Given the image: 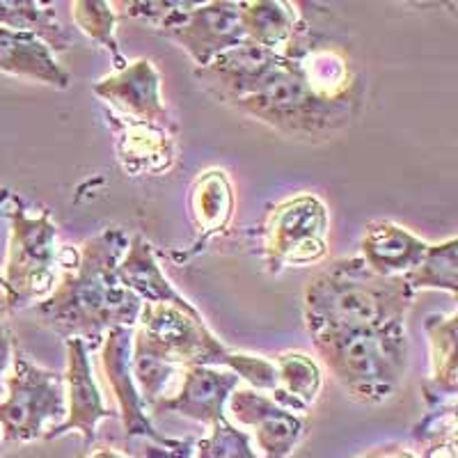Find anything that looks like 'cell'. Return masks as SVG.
Here are the masks:
<instances>
[{"label": "cell", "mask_w": 458, "mask_h": 458, "mask_svg": "<svg viewBox=\"0 0 458 458\" xmlns=\"http://www.w3.org/2000/svg\"><path fill=\"white\" fill-rule=\"evenodd\" d=\"M225 369H229L239 380H245L248 387L255 392H266L271 394L277 387V369L276 362L264 355H248V353H234L229 351L223 358Z\"/></svg>", "instance_id": "28"}, {"label": "cell", "mask_w": 458, "mask_h": 458, "mask_svg": "<svg viewBox=\"0 0 458 458\" xmlns=\"http://www.w3.org/2000/svg\"><path fill=\"white\" fill-rule=\"evenodd\" d=\"M277 387L271 399L293 415L308 417L310 408L317 403L323 387V374L317 360L302 351H286L276 360Z\"/></svg>", "instance_id": "21"}, {"label": "cell", "mask_w": 458, "mask_h": 458, "mask_svg": "<svg viewBox=\"0 0 458 458\" xmlns=\"http://www.w3.org/2000/svg\"><path fill=\"white\" fill-rule=\"evenodd\" d=\"M232 106L293 138L333 136L358 114V106L335 104L318 97L296 60L284 53Z\"/></svg>", "instance_id": "4"}, {"label": "cell", "mask_w": 458, "mask_h": 458, "mask_svg": "<svg viewBox=\"0 0 458 458\" xmlns=\"http://www.w3.org/2000/svg\"><path fill=\"white\" fill-rule=\"evenodd\" d=\"M193 458H261L250 433L236 427L227 415L211 427L207 437L193 443Z\"/></svg>", "instance_id": "26"}, {"label": "cell", "mask_w": 458, "mask_h": 458, "mask_svg": "<svg viewBox=\"0 0 458 458\" xmlns=\"http://www.w3.org/2000/svg\"><path fill=\"white\" fill-rule=\"evenodd\" d=\"M131 351H133V328H122V326L110 328L101 342V369L117 401V417L122 420L126 437H147L174 458L193 456V440L163 436L151 422L149 411L131 371Z\"/></svg>", "instance_id": "10"}, {"label": "cell", "mask_w": 458, "mask_h": 458, "mask_svg": "<svg viewBox=\"0 0 458 458\" xmlns=\"http://www.w3.org/2000/svg\"><path fill=\"white\" fill-rule=\"evenodd\" d=\"M92 92L120 110V117L174 133V122L161 97V73L151 60L140 57L97 81Z\"/></svg>", "instance_id": "13"}, {"label": "cell", "mask_w": 458, "mask_h": 458, "mask_svg": "<svg viewBox=\"0 0 458 458\" xmlns=\"http://www.w3.org/2000/svg\"><path fill=\"white\" fill-rule=\"evenodd\" d=\"M328 208L312 193L293 195L268 207L261 223L268 271L318 264L328 255Z\"/></svg>", "instance_id": "8"}, {"label": "cell", "mask_w": 458, "mask_h": 458, "mask_svg": "<svg viewBox=\"0 0 458 458\" xmlns=\"http://www.w3.org/2000/svg\"><path fill=\"white\" fill-rule=\"evenodd\" d=\"M314 351L349 399L376 406L392 399L408 371L406 321L380 328L330 330L312 335Z\"/></svg>", "instance_id": "3"}, {"label": "cell", "mask_w": 458, "mask_h": 458, "mask_svg": "<svg viewBox=\"0 0 458 458\" xmlns=\"http://www.w3.org/2000/svg\"><path fill=\"white\" fill-rule=\"evenodd\" d=\"M424 333L428 337V362L431 376L424 383V401L427 406L452 401L458 392V317L456 314H428L424 321Z\"/></svg>", "instance_id": "19"}, {"label": "cell", "mask_w": 458, "mask_h": 458, "mask_svg": "<svg viewBox=\"0 0 458 458\" xmlns=\"http://www.w3.org/2000/svg\"><path fill=\"white\" fill-rule=\"evenodd\" d=\"M81 458H129L126 454L114 452L110 447H101V449H94V452H85Z\"/></svg>", "instance_id": "33"}, {"label": "cell", "mask_w": 458, "mask_h": 458, "mask_svg": "<svg viewBox=\"0 0 458 458\" xmlns=\"http://www.w3.org/2000/svg\"><path fill=\"white\" fill-rule=\"evenodd\" d=\"M179 369L183 367L167 365L163 360L151 358L142 351H131V371H133V380H136V387L145 401L147 411L163 396H167V386L179 374Z\"/></svg>", "instance_id": "27"}, {"label": "cell", "mask_w": 458, "mask_h": 458, "mask_svg": "<svg viewBox=\"0 0 458 458\" xmlns=\"http://www.w3.org/2000/svg\"><path fill=\"white\" fill-rule=\"evenodd\" d=\"M186 458H193V456H186Z\"/></svg>", "instance_id": "36"}, {"label": "cell", "mask_w": 458, "mask_h": 458, "mask_svg": "<svg viewBox=\"0 0 458 458\" xmlns=\"http://www.w3.org/2000/svg\"><path fill=\"white\" fill-rule=\"evenodd\" d=\"M241 386V380L225 367L193 365L182 369V387L174 394L163 396L149 408L151 415L174 412L198 424L214 427L227 412L229 394Z\"/></svg>", "instance_id": "14"}, {"label": "cell", "mask_w": 458, "mask_h": 458, "mask_svg": "<svg viewBox=\"0 0 458 458\" xmlns=\"http://www.w3.org/2000/svg\"><path fill=\"white\" fill-rule=\"evenodd\" d=\"M158 30L191 55L198 69L211 64L225 51L245 44L239 3H174L170 14L158 23Z\"/></svg>", "instance_id": "9"}, {"label": "cell", "mask_w": 458, "mask_h": 458, "mask_svg": "<svg viewBox=\"0 0 458 458\" xmlns=\"http://www.w3.org/2000/svg\"><path fill=\"white\" fill-rule=\"evenodd\" d=\"M412 437L424 445L456 437V408H454L452 401L428 408V415L412 428Z\"/></svg>", "instance_id": "29"}, {"label": "cell", "mask_w": 458, "mask_h": 458, "mask_svg": "<svg viewBox=\"0 0 458 458\" xmlns=\"http://www.w3.org/2000/svg\"><path fill=\"white\" fill-rule=\"evenodd\" d=\"M0 28L32 32L51 48L63 53L72 47V35L60 23L53 3L37 0H0Z\"/></svg>", "instance_id": "23"}, {"label": "cell", "mask_w": 458, "mask_h": 458, "mask_svg": "<svg viewBox=\"0 0 458 458\" xmlns=\"http://www.w3.org/2000/svg\"><path fill=\"white\" fill-rule=\"evenodd\" d=\"M5 392V399L0 401L3 443L23 445L42 440L48 431V422L60 424L67 417L64 376L35 365L21 351H14L12 355Z\"/></svg>", "instance_id": "6"}, {"label": "cell", "mask_w": 458, "mask_h": 458, "mask_svg": "<svg viewBox=\"0 0 458 458\" xmlns=\"http://www.w3.org/2000/svg\"><path fill=\"white\" fill-rule=\"evenodd\" d=\"M0 72L67 89L72 76L57 63L55 53L32 32L0 28Z\"/></svg>", "instance_id": "18"}, {"label": "cell", "mask_w": 458, "mask_h": 458, "mask_svg": "<svg viewBox=\"0 0 458 458\" xmlns=\"http://www.w3.org/2000/svg\"><path fill=\"white\" fill-rule=\"evenodd\" d=\"M117 280L122 286H126L131 293H136L142 302H151V305H172L188 314H199L195 305L177 292L172 282L167 280L163 268L158 266L154 248L145 236L136 234L129 239V248H126L124 257L117 264Z\"/></svg>", "instance_id": "15"}, {"label": "cell", "mask_w": 458, "mask_h": 458, "mask_svg": "<svg viewBox=\"0 0 458 458\" xmlns=\"http://www.w3.org/2000/svg\"><path fill=\"white\" fill-rule=\"evenodd\" d=\"M188 216L198 234L191 245L193 252H199L202 245L223 234L234 218V188L227 172L220 167L199 172L188 191Z\"/></svg>", "instance_id": "17"}, {"label": "cell", "mask_w": 458, "mask_h": 458, "mask_svg": "<svg viewBox=\"0 0 458 458\" xmlns=\"http://www.w3.org/2000/svg\"><path fill=\"white\" fill-rule=\"evenodd\" d=\"M239 427L250 428L261 458H286L308 433V417L277 406L264 392L236 387L225 406Z\"/></svg>", "instance_id": "12"}, {"label": "cell", "mask_w": 458, "mask_h": 458, "mask_svg": "<svg viewBox=\"0 0 458 458\" xmlns=\"http://www.w3.org/2000/svg\"><path fill=\"white\" fill-rule=\"evenodd\" d=\"M133 349L174 367H220L229 353L227 346L208 330L202 314L151 302H142L133 328Z\"/></svg>", "instance_id": "7"}, {"label": "cell", "mask_w": 458, "mask_h": 458, "mask_svg": "<svg viewBox=\"0 0 458 458\" xmlns=\"http://www.w3.org/2000/svg\"><path fill=\"white\" fill-rule=\"evenodd\" d=\"M10 220V241H7L5 276V310L28 308L30 302H39L53 292L57 268V229L47 208L30 216L21 199L12 193L5 208Z\"/></svg>", "instance_id": "5"}, {"label": "cell", "mask_w": 458, "mask_h": 458, "mask_svg": "<svg viewBox=\"0 0 458 458\" xmlns=\"http://www.w3.org/2000/svg\"><path fill=\"white\" fill-rule=\"evenodd\" d=\"M358 458H420L415 452H411L408 447H401V445H387V447H376L371 452L362 454Z\"/></svg>", "instance_id": "31"}, {"label": "cell", "mask_w": 458, "mask_h": 458, "mask_svg": "<svg viewBox=\"0 0 458 458\" xmlns=\"http://www.w3.org/2000/svg\"><path fill=\"white\" fill-rule=\"evenodd\" d=\"M64 349H67V371H64L67 417L60 424L48 427L44 440H55V437L76 431L83 437V449L89 452L92 443L97 440L99 422L113 420L117 417V412H113L104 403V394L94 378L88 344L79 337H72L64 339Z\"/></svg>", "instance_id": "11"}, {"label": "cell", "mask_w": 458, "mask_h": 458, "mask_svg": "<svg viewBox=\"0 0 458 458\" xmlns=\"http://www.w3.org/2000/svg\"><path fill=\"white\" fill-rule=\"evenodd\" d=\"M424 458H456V437L436 440V443L427 445Z\"/></svg>", "instance_id": "32"}, {"label": "cell", "mask_w": 458, "mask_h": 458, "mask_svg": "<svg viewBox=\"0 0 458 458\" xmlns=\"http://www.w3.org/2000/svg\"><path fill=\"white\" fill-rule=\"evenodd\" d=\"M239 12L245 39L273 53H284L301 21L296 5L282 0L239 3Z\"/></svg>", "instance_id": "22"}, {"label": "cell", "mask_w": 458, "mask_h": 458, "mask_svg": "<svg viewBox=\"0 0 458 458\" xmlns=\"http://www.w3.org/2000/svg\"><path fill=\"white\" fill-rule=\"evenodd\" d=\"M406 282L412 292L422 289H440L449 296H458V239L443 241V243H428L422 261L406 273Z\"/></svg>", "instance_id": "24"}, {"label": "cell", "mask_w": 458, "mask_h": 458, "mask_svg": "<svg viewBox=\"0 0 458 458\" xmlns=\"http://www.w3.org/2000/svg\"><path fill=\"white\" fill-rule=\"evenodd\" d=\"M72 19L83 35H88L92 42L104 47L110 51L114 60V72L124 69L129 60H124L114 37V28H117V14L113 10V3H104V0H76L72 3Z\"/></svg>", "instance_id": "25"}, {"label": "cell", "mask_w": 458, "mask_h": 458, "mask_svg": "<svg viewBox=\"0 0 458 458\" xmlns=\"http://www.w3.org/2000/svg\"><path fill=\"white\" fill-rule=\"evenodd\" d=\"M129 248L122 229H104L81 248H63L57 264L63 276L44 301L37 317L64 339L79 337L97 349L110 328H136L142 301L117 280V264Z\"/></svg>", "instance_id": "1"}, {"label": "cell", "mask_w": 458, "mask_h": 458, "mask_svg": "<svg viewBox=\"0 0 458 458\" xmlns=\"http://www.w3.org/2000/svg\"><path fill=\"white\" fill-rule=\"evenodd\" d=\"M10 198H12V191L3 188V191H0V218H5V208H7V202H10Z\"/></svg>", "instance_id": "34"}, {"label": "cell", "mask_w": 458, "mask_h": 458, "mask_svg": "<svg viewBox=\"0 0 458 458\" xmlns=\"http://www.w3.org/2000/svg\"><path fill=\"white\" fill-rule=\"evenodd\" d=\"M428 243L392 220H371L360 239V259L386 277L406 276L422 261Z\"/></svg>", "instance_id": "16"}, {"label": "cell", "mask_w": 458, "mask_h": 458, "mask_svg": "<svg viewBox=\"0 0 458 458\" xmlns=\"http://www.w3.org/2000/svg\"><path fill=\"white\" fill-rule=\"evenodd\" d=\"M0 443H3V440H0Z\"/></svg>", "instance_id": "37"}, {"label": "cell", "mask_w": 458, "mask_h": 458, "mask_svg": "<svg viewBox=\"0 0 458 458\" xmlns=\"http://www.w3.org/2000/svg\"><path fill=\"white\" fill-rule=\"evenodd\" d=\"M415 292L403 276H378L360 259L346 257L321 268L302 293V318L310 337L330 330L380 328L406 321Z\"/></svg>", "instance_id": "2"}, {"label": "cell", "mask_w": 458, "mask_h": 458, "mask_svg": "<svg viewBox=\"0 0 458 458\" xmlns=\"http://www.w3.org/2000/svg\"><path fill=\"white\" fill-rule=\"evenodd\" d=\"M114 138H117V151L120 161L124 163L126 172L133 174H158L170 170L174 161V133L157 129V126L131 122L124 117H113Z\"/></svg>", "instance_id": "20"}, {"label": "cell", "mask_w": 458, "mask_h": 458, "mask_svg": "<svg viewBox=\"0 0 458 458\" xmlns=\"http://www.w3.org/2000/svg\"><path fill=\"white\" fill-rule=\"evenodd\" d=\"M5 312V308L0 310V394L5 392V376L12 367V355H14V335H12Z\"/></svg>", "instance_id": "30"}, {"label": "cell", "mask_w": 458, "mask_h": 458, "mask_svg": "<svg viewBox=\"0 0 458 458\" xmlns=\"http://www.w3.org/2000/svg\"><path fill=\"white\" fill-rule=\"evenodd\" d=\"M0 286H3V280H0Z\"/></svg>", "instance_id": "35"}]
</instances>
